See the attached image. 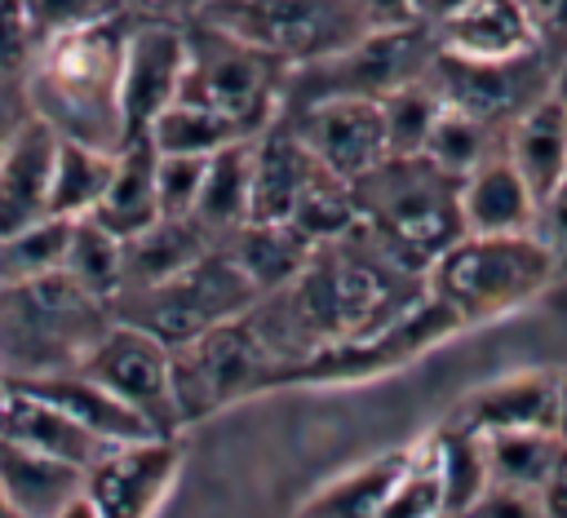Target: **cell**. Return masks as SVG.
<instances>
[{"mask_svg":"<svg viewBox=\"0 0 567 518\" xmlns=\"http://www.w3.org/2000/svg\"><path fill=\"white\" fill-rule=\"evenodd\" d=\"M354 221L408 270H421L465 235L461 177L430 155H385L350 182Z\"/></svg>","mask_w":567,"mask_h":518,"instance_id":"cell-2","label":"cell"},{"mask_svg":"<svg viewBox=\"0 0 567 518\" xmlns=\"http://www.w3.org/2000/svg\"><path fill=\"white\" fill-rule=\"evenodd\" d=\"M328 168L306 151V142L284 124L270 120L252 137V217L248 221H288L301 195Z\"/></svg>","mask_w":567,"mask_h":518,"instance_id":"cell-15","label":"cell"},{"mask_svg":"<svg viewBox=\"0 0 567 518\" xmlns=\"http://www.w3.org/2000/svg\"><path fill=\"white\" fill-rule=\"evenodd\" d=\"M527 9H532L540 49H545L554 62L567 58V0H527Z\"/></svg>","mask_w":567,"mask_h":518,"instance_id":"cell-44","label":"cell"},{"mask_svg":"<svg viewBox=\"0 0 567 518\" xmlns=\"http://www.w3.org/2000/svg\"><path fill=\"white\" fill-rule=\"evenodd\" d=\"M412 447H394L381 456H368L359 465H350L346 474H337L332 483H323L301 509L297 518H377L385 491L394 487V478L403 474Z\"/></svg>","mask_w":567,"mask_h":518,"instance_id":"cell-28","label":"cell"},{"mask_svg":"<svg viewBox=\"0 0 567 518\" xmlns=\"http://www.w3.org/2000/svg\"><path fill=\"white\" fill-rule=\"evenodd\" d=\"M182 31H186V71L177 97L204 102L257 137L279 115L288 62L204 18H182Z\"/></svg>","mask_w":567,"mask_h":518,"instance_id":"cell-5","label":"cell"},{"mask_svg":"<svg viewBox=\"0 0 567 518\" xmlns=\"http://www.w3.org/2000/svg\"><path fill=\"white\" fill-rule=\"evenodd\" d=\"M71 217H40L22 230L0 235V283H22L62 266Z\"/></svg>","mask_w":567,"mask_h":518,"instance_id":"cell-36","label":"cell"},{"mask_svg":"<svg viewBox=\"0 0 567 518\" xmlns=\"http://www.w3.org/2000/svg\"><path fill=\"white\" fill-rule=\"evenodd\" d=\"M434 49H439L434 27L421 18L403 22V27H377L341 53L288 66L279 115L301 111V106L323 102V97H377L381 102L390 89L425 75Z\"/></svg>","mask_w":567,"mask_h":518,"instance_id":"cell-7","label":"cell"},{"mask_svg":"<svg viewBox=\"0 0 567 518\" xmlns=\"http://www.w3.org/2000/svg\"><path fill=\"white\" fill-rule=\"evenodd\" d=\"M53 407H62L71 421H80L89 434H97L102 443H128V438H146L155 434L128 403H120L106 385H97L93 376H84L80 367L66 372H44V376H27V381H9Z\"/></svg>","mask_w":567,"mask_h":518,"instance_id":"cell-19","label":"cell"},{"mask_svg":"<svg viewBox=\"0 0 567 518\" xmlns=\"http://www.w3.org/2000/svg\"><path fill=\"white\" fill-rule=\"evenodd\" d=\"M221 248L230 252L239 274L257 288V297L284 288L315 252V244L288 221H244L239 230H230L221 239Z\"/></svg>","mask_w":567,"mask_h":518,"instance_id":"cell-26","label":"cell"},{"mask_svg":"<svg viewBox=\"0 0 567 518\" xmlns=\"http://www.w3.org/2000/svg\"><path fill=\"white\" fill-rule=\"evenodd\" d=\"M111 319V305L89 297L62 270L0 283V376L27 381L80 367Z\"/></svg>","mask_w":567,"mask_h":518,"instance_id":"cell-3","label":"cell"},{"mask_svg":"<svg viewBox=\"0 0 567 518\" xmlns=\"http://www.w3.org/2000/svg\"><path fill=\"white\" fill-rule=\"evenodd\" d=\"M53 518H97V509H93V505L84 500V491H80V496H75L71 505H62V509H58Z\"/></svg>","mask_w":567,"mask_h":518,"instance_id":"cell-50","label":"cell"},{"mask_svg":"<svg viewBox=\"0 0 567 518\" xmlns=\"http://www.w3.org/2000/svg\"><path fill=\"white\" fill-rule=\"evenodd\" d=\"M4 390H9V385H4V376H0V398H4Z\"/></svg>","mask_w":567,"mask_h":518,"instance_id":"cell-56","label":"cell"},{"mask_svg":"<svg viewBox=\"0 0 567 518\" xmlns=\"http://www.w3.org/2000/svg\"><path fill=\"white\" fill-rule=\"evenodd\" d=\"M80 372L128 403L155 434H182V416L173 403V350L146 328L111 319L80 359Z\"/></svg>","mask_w":567,"mask_h":518,"instance_id":"cell-11","label":"cell"},{"mask_svg":"<svg viewBox=\"0 0 567 518\" xmlns=\"http://www.w3.org/2000/svg\"><path fill=\"white\" fill-rule=\"evenodd\" d=\"M558 270H567V252H563V257H558Z\"/></svg>","mask_w":567,"mask_h":518,"instance_id":"cell-55","label":"cell"},{"mask_svg":"<svg viewBox=\"0 0 567 518\" xmlns=\"http://www.w3.org/2000/svg\"><path fill=\"white\" fill-rule=\"evenodd\" d=\"M532 235H536L554 257H563V252H567V177H563L549 195H540V199H536Z\"/></svg>","mask_w":567,"mask_h":518,"instance_id":"cell-42","label":"cell"},{"mask_svg":"<svg viewBox=\"0 0 567 518\" xmlns=\"http://www.w3.org/2000/svg\"><path fill=\"white\" fill-rule=\"evenodd\" d=\"M252 301H257V288L239 274L230 252L221 244H213L186 270H177V274H168V279H159L151 288L120 292L111 301V314L124 319V323L146 328L168 350H177V345L204 336L208 328L244 314Z\"/></svg>","mask_w":567,"mask_h":518,"instance_id":"cell-6","label":"cell"},{"mask_svg":"<svg viewBox=\"0 0 567 518\" xmlns=\"http://www.w3.org/2000/svg\"><path fill=\"white\" fill-rule=\"evenodd\" d=\"M505 155L536 199L567 177V102L554 97V89L505 128Z\"/></svg>","mask_w":567,"mask_h":518,"instance_id":"cell-24","label":"cell"},{"mask_svg":"<svg viewBox=\"0 0 567 518\" xmlns=\"http://www.w3.org/2000/svg\"><path fill=\"white\" fill-rule=\"evenodd\" d=\"M204 164L208 155H159L155 164V190H159V213L164 217H190L199 186H204Z\"/></svg>","mask_w":567,"mask_h":518,"instance_id":"cell-38","label":"cell"},{"mask_svg":"<svg viewBox=\"0 0 567 518\" xmlns=\"http://www.w3.org/2000/svg\"><path fill=\"white\" fill-rule=\"evenodd\" d=\"M0 518H22V514H18V509H13V505L0 496Z\"/></svg>","mask_w":567,"mask_h":518,"instance_id":"cell-52","label":"cell"},{"mask_svg":"<svg viewBox=\"0 0 567 518\" xmlns=\"http://www.w3.org/2000/svg\"><path fill=\"white\" fill-rule=\"evenodd\" d=\"M554 434L567 447V372H558V412H554Z\"/></svg>","mask_w":567,"mask_h":518,"instance_id":"cell-49","label":"cell"},{"mask_svg":"<svg viewBox=\"0 0 567 518\" xmlns=\"http://www.w3.org/2000/svg\"><path fill=\"white\" fill-rule=\"evenodd\" d=\"M554 412H558V376L514 372L465 394L452 416L478 434H496V429H554Z\"/></svg>","mask_w":567,"mask_h":518,"instance_id":"cell-17","label":"cell"},{"mask_svg":"<svg viewBox=\"0 0 567 518\" xmlns=\"http://www.w3.org/2000/svg\"><path fill=\"white\" fill-rule=\"evenodd\" d=\"M554 97H563V102H567V58H558V62H554Z\"/></svg>","mask_w":567,"mask_h":518,"instance_id":"cell-51","label":"cell"},{"mask_svg":"<svg viewBox=\"0 0 567 518\" xmlns=\"http://www.w3.org/2000/svg\"><path fill=\"white\" fill-rule=\"evenodd\" d=\"M368 27H403V22H416V0H359Z\"/></svg>","mask_w":567,"mask_h":518,"instance_id":"cell-45","label":"cell"},{"mask_svg":"<svg viewBox=\"0 0 567 518\" xmlns=\"http://www.w3.org/2000/svg\"><path fill=\"white\" fill-rule=\"evenodd\" d=\"M558 274V257L532 235H474L465 230L425 266V292L443 301L461 328L501 319L540 297Z\"/></svg>","mask_w":567,"mask_h":518,"instance_id":"cell-4","label":"cell"},{"mask_svg":"<svg viewBox=\"0 0 567 518\" xmlns=\"http://www.w3.org/2000/svg\"><path fill=\"white\" fill-rule=\"evenodd\" d=\"M208 0H146V13H164V18H190L199 13Z\"/></svg>","mask_w":567,"mask_h":518,"instance_id":"cell-48","label":"cell"},{"mask_svg":"<svg viewBox=\"0 0 567 518\" xmlns=\"http://www.w3.org/2000/svg\"><path fill=\"white\" fill-rule=\"evenodd\" d=\"M35 49H40V40H35V31H31L27 4H22V0H0V71L27 75Z\"/></svg>","mask_w":567,"mask_h":518,"instance_id":"cell-41","label":"cell"},{"mask_svg":"<svg viewBox=\"0 0 567 518\" xmlns=\"http://www.w3.org/2000/svg\"><path fill=\"white\" fill-rule=\"evenodd\" d=\"M58 270L71 283H80L89 297L111 305L124 288V239L111 235L93 217H71V235H66V252Z\"/></svg>","mask_w":567,"mask_h":518,"instance_id":"cell-29","label":"cell"},{"mask_svg":"<svg viewBox=\"0 0 567 518\" xmlns=\"http://www.w3.org/2000/svg\"><path fill=\"white\" fill-rule=\"evenodd\" d=\"M31 93H27V75L18 71H0V151L18 137V128L31 120Z\"/></svg>","mask_w":567,"mask_h":518,"instance_id":"cell-43","label":"cell"},{"mask_svg":"<svg viewBox=\"0 0 567 518\" xmlns=\"http://www.w3.org/2000/svg\"><path fill=\"white\" fill-rule=\"evenodd\" d=\"M540 500H545V514L549 518H567V447L558 452L549 478L540 483Z\"/></svg>","mask_w":567,"mask_h":518,"instance_id":"cell-46","label":"cell"},{"mask_svg":"<svg viewBox=\"0 0 567 518\" xmlns=\"http://www.w3.org/2000/svg\"><path fill=\"white\" fill-rule=\"evenodd\" d=\"M186 71V31L182 18L164 13H137L124 44V71H120V111H124V142L146 137L159 111H168L182 93Z\"/></svg>","mask_w":567,"mask_h":518,"instance_id":"cell-13","label":"cell"},{"mask_svg":"<svg viewBox=\"0 0 567 518\" xmlns=\"http://www.w3.org/2000/svg\"><path fill=\"white\" fill-rule=\"evenodd\" d=\"M217 239L195 217H155L146 230L124 239V288H151L177 270H186L195 257H204Z\"/></svg>","mask_w":567,"mask_h":518,"instance_id":"cell-25","label":"cell"},{"mask_svg":"<svg viewBox=\"0 0 567 518\" xmlns=\"http://www.w3.org/2000/svg\"><path fill=\"white\" fill-rule=\"evenodd\" d=\"M434 518H461V514H452V509H443V514H434Z\"/></svg>","mask_w":567,"mask_h":518,"instance_id":"cell-54","label":"cell"},{"mask_svg":"<svg viewBox=\"0 0 567 518\" xmlns=\"http://www.w3.org/2000/svg\"><path fill=\"white\" fill-rule=\"evenodd\" d=\"M0 438L27 443V447H35L44 456H58V460H71L80 469H89L111 447L97 434H89L80 421H71L62 407H53V403L18 390V385H9L4 398H0Z\"/></svg>","mask_w":567,"mask_h":518,"instance_id":"cell-21","label":"cell"},{"mask_svg":"<svg viewBox=\"0 0 567 518\" xmlns=\"http://www.w3.org/2000/svg\"><path fill=\"white\" fill-rule=\"evenodd\" d=\"M425 80L439 89L443 106H456L492 128H509L532 102L554 89V58L540 44L514 58H461L434 49Z\"/></svg>","mask_w":567,"mask_h":518,"instance_id":"cell-10","label":"cell"},{"mask_svg":"<svg viewBox=\"0 0 567 518\" xmlns=\"http://www.w3.org/2000/svg\"><path fill=\"white\" fill-rule=\"evenodd\" d=\"M434 40L461 58H514L540 44L527 0H470L434 27Z\"/></svg>","mask_w":567,"mask_h":518,"instance_id":"cell-20","label":"cell"},{"mask_svg":"<svg viewBox=\"0 0 567 518\" xmlns=\"http://www.w3.org/2000/svg\"><path fill=\"white\" fill-rule=\"evenodd\" d=\"M461 518H549L540 491L532 487H514V483H487L465 509Z\"/></svg>","mask_w":567,"mask_h":518,"instance_id":"cell-40","label":"cell"},{"mask_svg":"<svg viewBox=\"0 0 567 518\" xmlns=\"http://www.w3.org/2000/svg\"><path fill=\"white\" fill-rule=\"evenodd\" d=\"M275 120H284L306 142V151L346 182H354L359 173H368L390 155L377 97H323Z\"/></svg>","mask_w":567,"mask_h":518,"instance_id":"cell-14","label":"cell"},{"mask_svg":"<svg viewBox=\"0 0 567 518\" xmlns=\"http://www.w3.org/2000/svg\"><path fill=\"white\" fill-rule=\"evenodd\" d=\"M501 146H505V128H492V124H483V120H474V115H465L456 106H443L421 155H430L452 177H465L474 164H483Z\"/></svg>","mask_w":567,"mask_h":518,"instance_id":"cell-34","label":"cell"},{"mask_svg":"<svg viewBox=\"0 0 567 518\" xmlns=\"http://www.w3.org/2000/svg\"><path fill=\"white\" fill-rule=\"evenodd\" d=\"M430 456H434V469H439V487H443V509L461 514L487 483V447H483V434L461 425L456 416H447L430 438Z\"/></svg>","mask_w":567,"mask_h":518,"instance_id":"cell-30","label":"cell"},{"mask_svg":"<svg viewBox=\"0 0 567 518\" xmlns=\"http://www.w3.org/2000/svg\"><path fill=\"white\" fill-rule=\"evenodd\" d=\"M120 4H133V9H146V0H120Z\"/></svg>","mask_w":567,"mask_h":518,"instance_id":"cell-53","label":"cell"},{"mask_svg":"<svg viewBox=\"0 0 567 518\" xmlns=\"http://www.w3.org/2000/svg\"><path fill=\"white\" fill-rule=\"evenodd\" d=\"M155 164H159V151L151 146V137H128L115 151L111 182H106V190H102V199L89 217L102 221L120 239H128V235L146 230L155 217H164L159 213V190H155Z\"/></svg>","mask_w":567,"mask_h":518,"instance_id":"cell-23","label":"cell"},{"mask_svg":"<svg viewBox=\"0 0 567 518\" xmlns=\"http://www.w3.org/2000/svg\"><path fill=\"white\" fill-rule=\"evenodd\" d=\"M483 447H487L492 483H514L532 491H540V483L549 478L563 452L554 429H496V434H483Z\"/></svg>","mask_w":567,"mask_h":518,"instance_id":"cell-33","label":"cell"},{"mask_svg":"<svg viewBox=\"0 0 567 518\" xmlns=\"http://www.w3.org/2000/svg\"><path fill=\"white\" fill-rule=\"evenodd\" d=\"M439 111H443V97H439V89H434L425 75H416V80L390 89V93L381 97L385 151H390V155H421V151H425V137H430V128H434V120H439Z\"/></svg>","mask_w":567,"mask_h":518,"instance_id":"cell-35","label":"cell"},{"mask_svg":"<svg viewBox=\"0 0 567 518\" xmlns=\"http://www.w3.org/2000/svg\"><path fill=\"white\" fill-rule=\"evenodd\" d=\"M111 164H115V151L58 137L49 213H53V217H89V213L97 208L106 182H111Z\"/></svg>","mask_w":567,"mask_h":518,"instance_id":"cell-32","label":"cell"},{"mask_svg":"<svg viewBox=\"0 0 567 518\" xmlns=\"http://www.w3.org/2000/svg\"><path fill=\"white\" fill-rule=\"evenodd\" d=\"M536 217V195L514 168V159L492 151L483 164H474L461 177V221L474 235H509V230H532Z\"/></svg>","mask_w":567,"mask_h":518,"instance_id":"cell-18","label":"cell"},{"mask_svg":"<svg viewBox=\"0 0 567 518\" xmlns=\"http://www.w3.org/2000/svg\"><path fill=\"white\" fill-rule=\"evenodd\" d=\"M84 487V469L58 456H44L27 443L0 438V496L22 518H53Z\"/></svg>","mask_w":567,"mask_h":518,"instance_id":"cell-22","label":"cell"},{"mask_svg":"<svg viewBox=\"0 0 567 518\" xmlns=\"http://www.w3.org/2000/svg\"><path fill=\"white\" fill-rule=\"evenodd\" d=\"M190 18L252 40L279 53L288 66L341 53L372 31L359 0H208Z\"/></svg>","mask_w":567,"mask_h":518,"instance_id":"cell-8","label":"cell"},{"mask_svg":"<svg viewBox=\"0 0 567 518\" xmlns=\"http://www.w3.org/2000/svg\"><path fill=\"white\" fill-rule=\"evenodd\" d=\"M142 9L120 4L84 27L58 31L40 40L27 66L31 111L71 142L120 151L124 146V111H120V71L128 27Z\"/></svg>","mask_w":567,"mask_h":518,"instance_id":"cell-1","label":"cell"},{"mask_svg":"<svg viewBox=\"0 0 567 518\" xmlns=\"http://www.w3.org/2000/svg\"><path fill=\"white\" fill-rule=\"evenodd\" d=\"M53 155H58V133L40 115H31L18 128V137L0 151V235L53 217L49 213Z\"/></svg>","mask_w":567,"mask_h":518,"instance_id":"cell-16","label":"cell"},{"mask_svg":"<svg viewBox=\"0 0 567 518\" xmlns=\"http://www.w3.org/2000/svg\"><path fill=\"white\" fill-rule=\"evenodd\" d=\"M470 0H416V18L421 22H430V27H439L443 18H452L456 9H465Z\"/></svg>","mask_w":567,"mask_h":518,"instance_id":"cell-47","label":"cell"},{"mask_svg":"<svg viewBox=\"0 0 567 518\" xmlns=\"http://www.w3.org/2000/svg\"><path fill=\"white\" fill-rule=\"evenodd\" d=\"M22 4H27V18H31L35 40H49L58 31L84 27V22L120 9V0H22Z\"/></svg>","mask_w":567,"mask_h":518,"instance_id":"cell-39","label":"cell"},{"mask_svg":"<svg viewBox=\"0 0 567 518\" xmlns=\"http://www.w3.org/2000/svg\"><path fill=\"white\" fill-rule=\"evenodd\" d=\"M182 469L177 434H146L128 443H111L84 469V500L97 518H151L173 491Z\"/></svg>","mask_w":567,"mask_h":518,"instance_id":"cell-12","label":"cell"},{"mask_svg":"<svg viewBox=\"0 0 567 518\" xmlns=\"http://www.w3.org/2000/svg\"><path fill=\"white\" fill-rule=\"evenodd\" d=\"M461 332V319L434 301L430 292L403 310L399 319H390L385 328L377 332H363V336H346V341H332V345H319L315 354L288 363L275 372L270 390L279 385H332V381H363V376H377V372H390V367H403L412 363L416 354H425L430 345H439L443 336Z\"/></svg>","mask_w":567,"mask_h":518,"instance_id":"cell-9","label":"cell"},{"mask_svg":"<svg viewBox=\"0 0 567 518\" xmlns=\"http://www.w3.org/2000/svg\"><path fill=\"white\" fill-rule=\"evenodd\" d=\"M443 514V487H439V469L430 456V443H412L403 474L394 478V487L381 500L377 518H434Z\"/></svg>","mask_w":567,"mask_h":518,"instance_id":"cell-37","label":"cell"},{"mask_svg":"<svg viewBox=\"0 0 567 518\" xmlns=\"http://www.w3.org/2000/svg\"><path fill=\"white\" fill-rule=\"evenodd\" d=\"M190 217L221 244L230 230H239L252 217V137L230 142L208 155L204 186L190 208Z\"/></svg>","mask_w":567,"mask_h":518,"instance_id":"cell-27","label":"cell"},{"mask_svg":"<svg viewBox=\"0 0 567 518\" xmlns=\"http://www.w3.org/2000/svg\"><path fill=\"white\" fill-rule=\"evenodd\" d=\"M151 146L159 155H213L230 142H244L252 137L244 124H235L230 115L204 106V102H186L177 97L168 111H159V120L151 124Z\"/></svg>","mask_w":567,"mask_h":518,"instance_id":"cell-31","label":"cell"}]
</instances>
